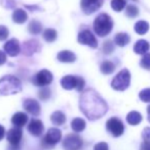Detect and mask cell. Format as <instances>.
Masks as SVG:
<instances>
[{"label": "cell", "mask_w": 150, "mask_h": 150, "mask_svg": "<svg viewBox=\"0 0 150 150\" xmlns=\"http://www.w3.org/2000/svg\"><path fill=\"white\" fill-rule=\"evenodd\" d=\"M79 107L82 113L90 120L100 119L108 110L107 103L94 89H86L82 92Z\"/></svg>", "instance_id": "1"}, {"label": "cell", "mask_w": 150, "mask_h": 150, "mask_svg": "<svg viewBox=\"0 0 150 150\" xmlns=\"http://www.w3.org/2000/svg\"><path fill=\"white\" fill-rule=\"evenodd\" d=\"M21 91H22V84L17 77L7 75L0 79V94L1 95H12Z\"/></svg>", "instance_id": "2"}, {"label": "cell", "mask_w": 150, "mask_h": 150, "mask_svg": "<svg viewBox=\"0 0 150 150\" xmlns=\"http://www.w3.org/2000/svg\"><path fill=\"white\" fill-rule=\"evenodd\" d=\"M94 30L100 37L107 36L113 28V21L107 13H100L94 21Z\"/></svg>", "instance_id": "3"}, {"label": "cell", "mask_w": 150, "mask_h": 150, "mask_svg": "<svg viewBox=\"0 0 150 150\" xmlns=\"http://www.w3.org/2000/svg\"><path fill=\"white\" fill-rule=\"evenodd\" d=\"M131 83V74L128 69H123L113 78L111 82V87L114 90L117 91H124L128 89Z\"/></svg>", "instance_id": "4"}, {"label": "cell", "mask_w": 150, "mask_h": 150, "mask_svg": "<svg viewBox=\"0 0 150 150\" xmlns=\"http://www.w3.org/2000/svg\"><path fill=\"white\" fill-rule=\"evenodd\" d=\"M61 138H62L61 131L57 128H50L46 133L45 137L42 139L41 146L46 149H50L52 147H54L61 140Z\"/></svg>", "instance_id": "5"}, {"label": "cell", "mask_w": 150, "mask_h": 150, "mask_svg": "<svg viewBox=\"0 0 150 150\" xmlns=\"http://www.w3.org/2000/svg\"><path fill=\"white\" fill-rule=\"evenodd\" d=\"M52 74L47 69H41L40 71H38L36 75L33 77L32 82L35 86L38 87H45V86L50 85L52 82Z\"/></svg>", "instance_id": "6"}, {"label": "cell", "mask_w": 150, "mask_h": 150, "mask_svg": "<svg viewBox=\"0 0 150 150\" xmlns=\"http://www.w3.org/2000/svg\"><path fill=\"white\" fill-rule=\"evenodd\" d=\"M106 128L109 133L114 137H119L123 134L124 132V126L123 122H121L117 117H111L107 120L106 122Z\"/></svg>", "instance_id": "7"}, {"label": "cell", "mask_w": 150, "mask_h": 150, "mask_svg": "<svg viewBox=\"0 0 150 150\" xmlns=\"http://www.w3.org/2000/svg\"><path fill=\"white\" fill-rule=\"evenodd\" d=\"M82 145H83L82 139L75 134L67 135L63 141V147L65 150H80Z\"/></svg>", "instance_id": "8"}, {"label": "cell", "mask_w": 150, "mask_h": 150, "mask_svg": "<svg viewBox=\"0 0 150 150\" xmlns=\"http://www.w3.org/2000/svg\"><path fill=\"white\" fill-rule=\"evenodd\" d=\"M77 41L78 43L83 44V45H88L92 48L98 47V41H97L94 34L90 30H83L79 32V34L77 36Z\"/></svg>", "instance_id": "9"}, {"label": "cell", "mask_w": 150, "mask_h": 150, "mask_svg": "<svg viewBox=\"0 0 150 150\" xmlns=\"http://www.w3.org/2000/svg\"><path fill=\"white\" fill-rule=\"evenodd\" d=\"M104 0H81L80 5H81L82 11L85 14H92L100 9L103 5Z\"/></svg>", "instance_id": "10"}, {"label": "cell", "mask_w": 150, "mask_h": 150, "mask_svg": "<svg viewBox=\"0 0 150 150\" xmlns=\"http://www.w3.org/2000/svg\"><path fill=\"white\" fill-rule=\"evenodd\" d=\"M22 137L23 132L20 128H12L7 132L6 138L12 148H14V150H19V145L22 140Z\"/></svg>", "instance_id": "11"}, {"label": "cell", "mask_w": 150, "mask_h": 150, "mask_svg": "<svg viewBox=\"0 0 150 150\" xmlns=\"http://www.w3.org/2000/svg\"><path fill=\"white\" fill-rule=\"evenodd\" d=\"M4 48V51L7 55L11 56H17L21 51V47H20V43L17 39H10L4 44L3 46Z\"/></svg>", "instance_id": "12"}, {"label": "cell", "mask_w": 150, "mask_h": 150, "mask_svg": "<svg viewBox=\"0 0 150 150\" xmlns=\"http://www.w3.org/2000/svg\"><path fill=\"white\" fill-rule=\"evenodd\" d=\"M23 106L26 109L27 112L34 115V117H37L40 113V105L38 103V101L35 100V99H31V98L25 99L24 103H23Z\"/></svg>", "instance_id": "13"}, {"label": "cell", "mask_w": 150, "mask_h": 150, "mask_svg": "<svg viewBox=\"0 0 150 150\" xmlns=\"http://www.w3.org/2000/svg\"><path fill=\"white\" fill-rule=\"evenodd\" d=\"M44 127L43 124L40 120H31V122L28 125V131L30 132L31 135L35 137H39L41 136V134L43 133Z\"/></svg>", "instance_id": "14"}, {"label": "cell", "mask_w": 150, "mask_h": 150, "mask_svg": "<svg viewBox=\"0 0 150 150\" xmlns=\"http://www.w3.org/2000/svg\"><path fill=\"white\" fill-rule=\"evenodd\" d=\"M77 82H78V77H75V76H65L64 78H62L61 80V85L64 89L66 90H72V89H76L77 87Z\"/></svg>", "instance_id": "15"}, {"label": "cell", "mask_w": 150, "mask_h": 150, "mask_svg": "<svg viewBox=\"0 0 150 150\" xmlns=\"http://www.w3.org/2000/svg\"><path fill=\"white\" fill-rule=\"evenodd\" d=\"M40 48L39 43L36 40H30V41H27L23 45V52H24L26 55H32L33 53L37 52Z\"/></svg>", "instance_id": "16"}, {"label": "cell", "mask_w": 150, "mask_h": 150, "mask_svg": "<svg viewBox=\"0 0 150 150\" xmlns=\"http://www.w3.org/2000/svg\"><path fill=\"white\" fill-rule=\"evenodd\" d=\"M27 122H28V117L24 112H17L11 117V122L16 128H22L27 124Z\"/></svg>", "instance_id": "17"}, {"label": "cell", "mask_w": 150, "mask_h": 150, "mask_svg": "<svg viewBox=\"0 0 150 150\" xmlns=\"http://www.w3.org/2000/svg\"><path fill=\"white\" fill-rule=\"evenodd\" d=\"M57 58L61 62H74L76 60V55L69 50H62L58 53Z\"/></svg>", "instance_id": "18"}, {"label": "cell", "mask_w": 150, "mask_h": 150, "mask_svg": "<svg viewBox=\"0 0 150 150\" xmlns=\"http://www.w3.org/2000/svg\"><path fill=\"white\" fill-rule=\"evenodd\" d=\"M27 18H28L27 12L25 11L24 9H21V8L16 9L14 11V13H12V21H14L16 24H19V25L24 24L27 21Z\"/></svg>", "instance_id": "19"}, {"label": "cell", "mask_w": 150, "mask_h": 150, "mask_svg": "<svg viewBox=\"0 0 150 150\" xmlns=\"http://www.w3.org/2000/svg\"><path fill=\"white\" fill-rule=\"evenodd\" d=\"M149 43L146 40H139L135 44L134 51L137 54H146V52L149 50Z\"/></svg>", "instance_id": "20"}, {"label": "cell", "mask_w": 150, "mask_h": 150, "mask_svg": "<svg viewBox=\"0 0 150 150\" xmlns=\"http://www.w3.org/2000/svg\"><path fill=\"white\" fill-rule=\"evenodd\" d=\"M50 120H52V124L56 125V126H62V125H64L65 122H66V117H65V115L62 111L57 110L50 115Z\"/></svg>", "instance_id": "21"}, {"label": "cell", "mask_w": 150, "mask_h": 150, "mask_svg": "<svg viewBox=\"0 0 150 150\" xmlns=\"http://www.w3.org/2000/svg\"><path fill=\"white\" fill-rule=\"evenodd\" d=\"M126 122L132 126H137L142 122V115L139 113L138 111H131L128 115H126Z\"/></svg>", "instance_id": "22"}, {"label": "cell", "mask_w": 150, "mask_h": 150, "mask_svg": "<svg viewBox=\"0 0 150 150\" xmlns=\"http://www.w3.org/2000/svg\"><path fill=\"white\" fill-rule=\"evenodd\" d=\"M114 41H115L116 45L123 47V46H126L130 42V36L126 33H118L114 37Z\"/></svg>", "instance_id": "23"}, {"label": "cell", "mask_w": 150, "mask_h": 150, "mask_svg": "<svg viewBox=\"0 0 150 150\" xmlns=\"http://www.w3.org/2000/svg\"><path fill=\"white\" fill-rule=\"evenodd\" d=\"M71 128H72V130L74 132L79 133L85 129V122H84V120L76 117V119H74L71 122Z\"/></svg>", "instance_id": "24"}, {"label": "cell", "mask_w": 150, "mask_h": 150, "mask_svg": "<svg viewBox=\"0 0 150 150\" xmlns=\"http://www.w3.org/2000/svg\"><path fill=\"white\" fill-rule=\"evenodd\" d=\"M149 30V25L146 21H139L135 25V31L139 35H144Z\"/></svg>", "instance_id": "25"}, {"label": "cell", "mask_w": 150, "mask_h": 150, "mask_svg": "<svg viewBox=\"0 0 150 150\" xmlns=\"http://www.w3.org/2000/svg\"><path fill=\"white\" fill-rule=\"evenodd\" d=\"M28 31H29V33H30V34H33V35H38V34L42 31V25L40 24V22H38V21L32 20L30 23H29Z\"/></svg>", "instance_id": "26"}, {"label": "cell", "mask_w": 150, "mask_h": 150, "mask_svg": "<svg viewBox=\"0 0 150 150\" xmlns=\"http://www.w3.org/2000/svg\"><path fill=\"white\" fill-rule=\"evenodd\" d=\"M142 137L144 141L141 144V150H150V128H145Z\"/></svg>", "instance_id": "27"}, {"label": "cell", "mask_w": 150, "mask_h": 150, "mask_svg": "<svg viewBox=\"0 0 150 150\" xmlns=\"http://www.w3.org/2000/svg\"><path fill=\"white\" fill-rule=\"evenodd\" d=\"M100 69H101V71H102L104 75H110V74H112L114 71V69H115V65H114V63L111 62V61L105 60L102 62Z\"/></svg>", "instance_id": "28"}, {"label": "cell", "mask_w": 150, "mask_h": 150, "mask_svg": "<svg viewBox=\"0 0 150 150\" xmlns=\"http://www.w3.org/2000/svg\"><path fill=\"white\" fill-rule=\"evenodd\" d=\"M58 37V33L55 29H46L43 32V39L46 42H54Z\"/></svg>", "instance_id": "29"}, {"label": "cell", "mask_w": 150, "mask_h": 150, "mask_svg": "<svg viewBox=\"0 0 150 150\" xmlns=\"http://www.w3.org/2000/svg\"><path fill=\"white\" fill-rule=\"evenodd\" d=\"M111 7L115 11H121L126 7V0H111Z\"/></svg>", "instance_id": "30"}, {"label": "cell", "mask_w": 150, "mask_h": 150, "mask_svg": "<svg viewBox=\"0 0 150 150\" xmlns=\"http://www.w3.org/2000/svg\"><path fill=\"white\" fill-rule=\"evenodd\" d=\"M126 16H128V18H135V16H138L139 10H138V8H137V6H135V5H128V7H126Z\"/></svg>", "instance_id": "31"}, {"label": "cell", "mask_w": 150, "mask_h": 150, "mask_svg": "<svg viewBox=\"0 0 150 150\" xmlns=\"http://www.w3.org/2000/svg\"><path fill=\"white\" fill-rule=\"evenodd\" d=\"M103 52L106 54H110L111 52L114 50V46H113V43L110 41V40H107L103 43Z\"/></svg>", "instance_id": "32"}, {"label": "cell", "mask_w": 150, "mask_h": 150, "mask_svg": "<svg viewBox=\"0 0 150 150\" xmlns=\"http://www.w3.org/2000/svg\"><path fill=\"white\" fill-rule=\"evenodd\" d=\"M140 64L143 69H150V53L144 54V56H143L142 59L140 61Z\"/></svg>", "instance_id": "33"}, {"label": "cell", "mask_w": 150, "mask_h": 150, "mask_svg": "<svg viewBox=\"0 0 150 150\" xmlns=\"http://www.w3.org/2000/svg\"><path fill=\"white\" fill-rule=\"evenodd\" d=\"M139 97L144 102H150V88L141 91L140 94H139Z\"/></svg>", "instance_id": "34"}, {"label": "cell", "mask_w": 150, "mask_h": 150, "mask_svg": "<svg viewBox=\"0 0 150 150\" xmlns=\"http://www.w3.org/2000/svg\"><path fill=\"white\" fill-rule=\"evenodd\" d=\"M38 96L41 100H47L50 97V90L47 89V88H42L38 93Z\"/></svg>", "instance_id": "35"}, {"label": "cell", "mask_w": 150, "mask_h": 150, "mask_svg": "<svg viewBox=\"0 0 150 150\" xmlns=\"http://www.w3.org/2000/svg\"><path fill=\"white\" fill-rule=\"evenodd\" d=\"M8 34H9V32H8V29L5 26H0V41L7 39Z\"/></svg>", "instance_id": "36"}, {"label": "cell", "mask_w": 150, "mask_h": 150, "mask_svg": "<svg viewBox=\"0 0 150 150\" xmlns=\"http://www.w3.org/2000/svg\"><path fill=\"white\" fill-rule=\"evenodd\" d=\"M94 150H109L108 148V144L105 142H100L97 143L94 147Z\"/></svg>", "instance_id": "37"}, {"label": "cell", "mask_w": 150, "mask_h": 150, "mask_svg": "<svg viewBox=\"0 0 150 150\" xmlns=\"http://www.w3.org/2000/svg\"><path fill=\"white\" fill-rule=\"evenodd\" d=\"M84 84H85V82H84V80L82 79V78L78 77V82H77V87H76V90L77 91H82L84 88Z\"/></svg>", "instance_id": "38"}, {"label": "cell", "mask_w": 150, "mask_h": 150, "mask_svg": "<svg viewBox=\"0 0 150 150\" xmlns=\"http://www.w3.org/2000/svg\"><path fill=\"white\" fill-rule=\"evenodd\" d=\"M5 61H6L5 53H4L3 51H1V50H0V65H2L3 63H5Z\"/></svg>", "instance_id": "39"}, {"label": "cell", "mask_w": 150, "mask_h": 150, "mask_svg": "<svg viewBox=\"0 0 150 150\" xmlns=\"http://www.w3.org/2000/svg\"><path fill=\"white\" fill-rule=\"evenodd\" d=\"M4 135H5V130H4V128L3 127L0 125V141L3 139V137H4Z\"/></svg>", "instance_id": "40"}, {"label": "cell", "mask_w": 150, "mask_h": 150, "mask_svg": "<svg viewBox=\"0 0 150 150\" xmlns=\"http://www.w3.org/2000/svg\"><path fill=\"white\" fill-rule=\"evenodd\" d=\"M147 112H148V120H149V122H150V105L148 107H147Z\"/></svg>", "instance_id": "41"}]
</instances>
